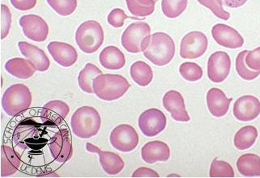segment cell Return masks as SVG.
Segmentation results:
<instances>
[{
	"mask_svg": "<svg viewBox=\"0 0 260 178\" xmlns=\"http://www.w3.org/2000/svg\"><path fill=\"white\" fill-rule=\"evenodd\" d=\"M142 52L148 61L157 66L168 65L175 54V44L171 36L165 32H156L146 37Z\"/></svg>",
	"mask_w": 260,
	"mask_h": 178,
	"instance_id": "6da1fadb",
	"label": "cell"
},
{
	"mask_svg": "<svg viewBox=\"0 0 260 178\" xmlns=\"http://www.w3.org/2000/svg\"><path fill=\"white\" fill-rule=\"evenodd\" d=\"M45 130L34 119L20 122L13 133V145L21 149H38L46 145Z\"/></svg>",
	"mask_w": 260,
	"mask_h": 178,
	"instance_id": "7a4b0ae2",
	"label": "cell"
},
{
	"mask_svg": "<svg viewBox=\"0 0 260 178\" xmlns=\"http://www.w3.org/2000/svg\"><path fill=\"white\" fill-rule=\"evenodd\" d=\"M102 124L100 114L94 107H80L71 119V127L75 136L81 139H89L99 132Z\"/></svg>",
	"mask_w": 260,
	"mask_h": 178,
	"instance_id": "3957f363",
	"label": "cell"
},
{
	"mask_svg": "<svg viewBox=\"0 0 260 178\" xmlns=\"http://www.w3.org/2000/svg\"><path fill=\"white\" fill-rule=\"evenodd\" d=\"M131 87L126 77L119 74H101L93 80V92L104 101H114L122 97Z\"/></svg>",
	"mask_w": 260,
	"mask_h": 178,
	"instance_id": "277c9868",
	"label": "cell"
},
{
	"mask_svg": "<svg viewBox=\"0 0 260 178\" xmlns=\"http://www.w3.org/2000/svg\"><path fill=\"white\" fill-rule=\"evenodd\" d=\"M32 93L27 85L15 84L5 91L2 98V107L7 115L16 116L30 107Z\"/></svg>",
	"mask_w": 260,
	"mask_h": 178,
	"instance_id": "5b68a950",
	"label": "cell"
},
{
	"mask_svg": "<svg viewBox=\"0 0 260 178\" xmlns=\"http://www.w3.org/2000/svg\"><path fill=\"white\" fill-rule=\"evenodd\" d=\"M104 41V31L96 20H87L76 30V42L81 51L93 54L100 49Z\"/></svg>",
	"mask_w": 260,
	"mask_h": 178,
	"instance_id": "8992f818",
	"label": "cell"
},
{
	"mask_svg": "<svg viewBox=\"0 0 260 178\" xmlns=\"http://www.w3.org/2000/svg\"><path fill=\"white\" fill-rule=\"evenodd\" d=\"M150 33V26L146 22L132 23L122 33V47L128 53L139 54L142 52L143 42Z\"/></svg>",
	"mask_w": 260,
	"mask_h": 178,
	"instance_id": "52a82bcc",
	"label": "cell"
},
{
	"mask_svg": "<svg viewBox=\"0 0 260 178\" xmlns=\"http://www.w3.org/2000/svg\"><path fill=\"white\" fill-rule=\"evenodd\" d=\"M110 141L114 149L122 153H129L138 145L139 135L131 125L120 124L113 129Z\"/></svg>",
	"mask_w": 260,
	"mask_h": 178,
	"instance_id": "ba28073f",
	"label": "cell"
},
{
	"mask_svg": "<svg viewBox=\"0 0 260 178\" xmlns=\"http://www.w3.org/2000/svg\"><path fill=\"white\" fill-rule=\"evenodd\" d=\"M167 123L166 115L156 108L146 110L139 117L140 131L147 137H156L164 131Z\"/></svg>",
	"mask_w": 260,
	"mask_h": 178,
	"instance_id": "9c48e42d",
	"label": "cell"
},
{
	"mask_svg": "<svg viewBox=\"0 0 260 178\" xmlns=\"http://www.w3.org/2000/svg\"><path fill=\"white\" fill-rule=\"evenodd\" d=\"M206 35L201 32H191L182 38L180 46V56L184 59H196L204 55L208 49Z\"/></svg>",
	"mask_w": 260,
	"mask_h": 178,
	"instance_id": "30bf717a",
	"label": "cell"
},
{
	"mask_svg": "<svg viewBox=\"0 0 260 178\" xmlns=\"http://www.w3.org/2000/svg\"><path fill=\"white\" fill-rule=\"evenodd\" d=\"M49 149L51 156L57 162H67L72 158L73 148L70 132L68 129H60L51 137Z\"/></svg>",
	"mask_w": 260,
	"mask_h": 178,
	"instance_id": "8fae6325",
	"label": "cell"
},
{
	"mask_svg": "<svg viewBox=\"0 0 260 178\" xmlns=\"http://www.w3.org/2000/svg\"><path fill=\"white\" fill-rule=\"evenodd\" d=\"M231 69V59L225 52H215L208 62V78L215 83H220L226 79Z\"/></svg>",
	"mask_w": 260,
	"mask_h": 178,
	"instance_id": "7c38bea8",
	"label": "cell"
},
{
	"mask_svg": "<svg viewBox=\"0 0 260 178\" xmlns=\"http://www.w3.org/2000/svg\"><path fill=\"white\" fill-rule=\"evenodd\" d=\"M20 25L24 36L29 40L43 42L49 35V26L41 16L37 15H26L20 18Z\"/></svg>",
	"mask_w": 260,
	"mask_h": 178,
	"instance_id": "4fadbf2b",
	"label": "cell"
},
{
	"mask_svg": "<svg viewBox=\"0 0 260 178\" xmlns=\"http://www.w3.org/2000/svg\"><path fill=\"white\" fill-rule=\"evenodd\" d=\"M233 112L238 120L249 122L256 119L260 114V102L253 95H245L235 102Z\"/></svg>",
	"mask_w": 260,
	"mask_h": 178,
	"instance_id": "5bb4252c",
	"label": "cell"
},
{
	"mask_svg": "<svg viewBox=\"0 0 260 178\" xmlns=\"http://www.w3.org/2000/svg\"><path fill=\"white\" fill-rule=\"evenodd\" d=\"M212 35L219 46L228 49H238L244 45V39L240 33L226 24H217L213 26Z\"/></svg>",
	"mask_w": 260,
	"mask_h": 178,
	"instance_id": "9a60e30c",
	"label": "cell"
},
{
	"mask_svg": "<svg viewBox=\"0 0 260 178\" xmlns=\"http://www.w3.org/2000/svg\"><path fill=\"white\" fill-rule=\"evenodd\" d=\"M86 150L89 153H96L99 156L101 165L107 174H118L124 168V161L116 153L108 151H102L91 143H87Z\"/></svg>",
	"mask_w": 260,
	"mask_h": 178,
	"instance_id": "2e32d148",
	"label": "cell"
},
{
	"mask_svg": "<svg viewBox=\"0 0 260 178\" xmlns=\"http://www.w3.org/2000/svg\"><path fill=\"white\" fill-rule=\"evenodd\" d=\"M69 112L70 108L66 103L61 100H53L42 107L40 112L41 120L46 126H55L62 123Z\"/></svg>",
	"mask_w": 260,
	"mask_h": 178,
	"instance_id": "e0dca14e",
	"label": "cell"
},
{
	"mask_svg": "<svg viewBox=\"0 0 260 178\" xmlns=\"http://www.w3.org/2000/svg\"><path fill=\"white\" fill-rule=\"evenodd\" d=\"M165 109L171 114L174 120L178 122H188L190 118L186 111L184 99L179 92L170 91L166 92L163 97Z\"/></svg>",
	"mask_w": 260,
	"mask_h": 178,
	"instance_id": "ac0fdd59",
	"label": "cell"
},
{
	"mask_svg": "<svg viewBox=\"0 0 260 178\" xmlns=\"http://www.w3.org/2000/svg\"><path fill=\"white\" fill-rule=\"evenodd\" d=\"M47 49L53 59L63 67H71L78 59L76 49L64 42H50Z\"/></svg>",
	"mask_w": 260,
	"mask_h": 178,
	"instance_id": "d6986e66",
	"label": "cell"
},
{
	"mask_svg": "<svg viewBox=\"0 0 260 178\" xmlns=\"http://www.w3.org/2000/svg\"><path fill=\"white\" fill-rule=\"evenodd\" d=\"M233 99H228L224 91L218 88H212L207 94L208 110L213 116L220 118L226 115Z\"/></svg>",
	"mask_w": 260,
	"mask_h": 178,
	"instance_id": "ffe728a7",
	"label": "cell"
},
{
	"mask_svg": "<svg viewBox=\"0 0 260 178\" xmlns=\"http://www.w3.org/2000/svg\"><path fill=\"white\" fill-rule=\"evenodd\" d=\"M141 156L148 164L167 161L170 157V149L168 145L162 141H150L143 147Z\"/></svg>",
	"mask_w": 260,
	"mask_h": 178,
	"instance_id": "44dd1931",
	"label": "cell"
},
{
	"mask_svg": "<svg viewBox=\"0 0 260 178\" xmlns=\"http://www.w3.org/2000/svg\"><path fill=\"white\" fill-rule=\"evenodd\" d=\"M18 47L22 55L34 64L38 71L45 72L50 68V60L40 48L24 41L19 42Z\"/></svg>",
	"mask_w": 260,
	"mask_h": 178,
	"instance_id": "7402d4cb",
	"label": "cell"
},
{
	"mask_svg": "<svg viewBox=\"0 0 260 178\" xmlns=\"http://www.w3.org/2000/svg\"><path fill=\"white\" fill-rule=\"evenodd\" d=\"M99 61L105 69L118 70L124 67L126 58L124 54L115 46H108L101 52Z\"/></svg>",
	"mask_w": 260,
	"mask_h": 178,
	"instance_id": "603a6c76",
	"label": "cell"
},
{
	"mask_svg": "<svg viewBox=\"0 0 260 178\" xmlns=\"http://www.w3.org/2000/svg\"><path fill=\"white\" fill-rule=\"evenodd\" d=\"M6 71L11 75L20 78L28 79L34 75L37 69L29 60L16 58L8 61L5 66Z\"/></svg>",
	"mask_w": 260,
	"mask_h": 178,
	"instance_id": "cb8c5ba5",
	"label": "cell"
},
{
	"mask_svg": "<svg viewBox=\"0 0 260 178\" xmlns=\"http://www.w3.org/2000/svg\"><path fill=\"white\" fill-rule=\"evenodd\" d=\"M21 164L18 154L11 147L3 145L1 147V176H12L15 174Z\"/></svg>",
	"mask_w": 260,
	"mask_h": 178,
	"instance_id": "d4e9b609",
	"label": "cell"
},
{
	"mask_svg": "<svg viewBox=\"0 0 260 178\" xmlns=\"http://www.w3.org/2000/svg\"><path fill=\"white\" fill-rule=\"evenodd\" d=\"M237 168L244 176H260V157L258 155H242L237 161Z\"/></svg>",
	"mask_w": 260,
	"mask_h": 178,
	"instance_id": "484cf974",
	"label": "cell"
},
{
	"mask_svg": "<svg viewBox=\"0 0 260 178\" xmlns=\"http://www.w3.org/2000/svg\"><path fill=\"white\" fill-rule=\"evenodd\" d=\"M130 73L132 80L143 87L149 85L153 78L152 68L146 62L142 61H138L132 64Z\"/></svg>",
	"mask_w": 260,
	"mask_h": 178,
	"instance_id": "4316f807",
	"label": "cell"
},
{
	"mask_svg": "<svg viewBox=\"0 0 260 178\" xmlns=\"http://www.w3.org/2000/svg\"><path fill=\"white\" fill-rule=\"evenodd\" d=\"M258 138V130L251 125L245 126L238 130L234 137V146L238 150H246L253 146Z\"/></svg>",
	"mask_w": 260,
	"mask_h": 178,
	"instance_id": "83f0119b",
	"label": "cell"
},
{
	"mask_svg": "<svg viewBox=\"0 0 260 178\" xmlns=\"http://www.w3.org/2000/svg\"><path fill=\"white\" fill-rule=\"evenodd\" d=\"M101 74H102V71L99 68L92 63L86 64V66L79 73L78 84L80 89L85 93H94L93 80Z\"/></svg>",
	"mask_w": 260,
	"mask_h": 178,
	"instance_id": "f1b7e54d",
	"label": "cell"
},
{
	"mask_svg": "<svg viewBox=\"0 0 260 178\" xmlns=\"http://www.w3.org/2000/svg\"><path fill=\"white\" fill-rule=\"evenodd\" d=\"M129 12L136 17H146L154 12V0H126Z\"/></svg>",
	"mask_w": 260,
	"mask_h": 178,
	"instance_id": "f546056e",
	"label": "cell"
},
{
	"mask_svg": "<svg viewBox=\"0 0 260 178\" xmlns=\"http://www.w3.org/2000/svg\"><path fill=\"white\" fill-rule=\"evenodd\" d=\"M188 0H162L161 8L166 17L177 18L184 12Z\"/></svg>",
	"mask_w": 260,
	"mask_h": 178,
	"instance_id": "4dcf8cb0",
	"label": "cell"
},
{
	"mask_svg": "<svg viewBox=\"0 0 260 178\" xmlns=\"http://www.w3.org/2000/svg\"><path fill=\"white\" fill-rule=\"evenodd\" d=\"M247 53V50H244L238 54L236 58V70L238 75L240 76L242 79L251 81L258 77L260 71H254L247 66L246 64V56Z\"/></svg>",
	"mask_w": 260,
	"mask_h": 178,
	"instance_id": "1f68e13d",
	"label": "cell"
},
{
	"mask_svg": "<svg viewBox=\"0 0 260 178\" xmlns=\"http://www.w3.org/2000/svg\"><path fill=\"white\" fill-rule=\"evenodd\" d=\"M210 177H234V171L228 162L215 158L211 164Z\"/></svg>",
	"mask_w": 260,
	"mask_h": 178,
	"instance_id": "d6a6232c",
	"label": "cell"
},
{
	"mask_svg": "<svg viewBox=\"0 0 260 178\" xmlns=\"http://www.w3.org/2000/svg\"><path fill=\"white\" fill-rule=\"evenodd\" d=\"M182 77L189 81H196L203 77V69L194 62H184L179 67Z\"/></svg>",
	"mask_w": 260,
	"mask_h": 178,
	"instance_id": "836d02e7",
	"label": "cell"
},
{
	"mask_svg": "<svg viewBox=\"0 0 260 178\" xmlns=\"http://www.w3.org/2000/svg\"><path fill=\"white\" fill-rule=\"evenodd\" d=\"M51 8L58 15L68 16L76 11L77 0H46Z\"/></svg>",
	"mask_w": 260,
	"mask_h": 178,
	"instance_id": "e575fe53",
	"label": "cell"
},
{
	"mask_svg": "<svg viewBox=\"0 0 260 178\" xmlns=\"http://www.w3.org/2000/svg\"><path fill=\"white\" fill-rule=\"evenodd\" d=\"M197 1L208 9H210L216 17L224 20H228L230 19V13L224 11L223 8L222 0H197Z\"/></svg>",
	"mask_w": 260,
	"mask_h": 178,
	"instance_id": "d590c367",
	"label": "cell"
},
{
	"mask_svg": "<svg viewBox=\"0 0 260 178\" xmlns=\"http://www.w3.org/2000/svg\"><path fill=\"white\" fill-rule=\"evenodd\" d=\"M12 24V13L10 9L5 5L1 4V39L8 36Z\"/></svg>",
	"mask_w": 260,
	"mask_h": 178,
	"instance_id": "8d00e7d4",
	"label": "cell"
},
{
	"mask_svg": "<svg viewBox=\"0 0 260 178\" xmlns=\"http://www.w3.org/2000/svg\"><path fill=\"white\" fill-rule=\"evenodd\" d=\"M127 18H128V16H126L124 11L120 8H115L114 10L111 11L109 14L107 21L112 27L118 28L123 26L125 20Z\"/></svg>",
	"mask_w": 260,
	"mask_h": 178,
	"instance_id": "74e56055",
	"label": "cell"
},
{
	"mask_svg": "<svg viewBox=\"0 0 260 178\" xmlns=\"http://www.w3.org/2000/svg\"><path fill=\"white\" fill-rule=\"evenodd\" d=\"M246 64L254 71H260V47L248 51L246 56Z\"/></svg>",
	"mask_w": 260,
	"mask_h": 178,
	"instance_id": "f35d334b",
	"label": "cell"
},
{
	"mask_svg": "<svg viewBox=\"0 0 260 178\" xmlns=\"http://www.w3.org/2000/svg\"><path fill=\"white\" fill-rule=\"evenodd\" d=\"M12 6L17 10L25 11L31 10L36 6L37 0H10Z\"/></svg>",
	"mask_w": 260,
	"mask_h": 178,
	"instance_id": "ab89813d",
	"label": "cell"
},
{
	"mask_svg": "<svg viewBox=\"0 0 260 178\" xmlns=\"http://www.w3.org/2000/svg\"><path fill=\"white\" fill-rule=\"evenodd\" d=\"M159 176L160 175L156 171L146 167L139 168L132 174V177H159Z\"/></svg>",
	"mask_w": 260,
	"mask_h": 178,
	"instance_id": "60d3db41",
	"label": "cell"
},
{
	"mask_svg": "<svg viewBox=\"0 0 260 178\" xmlns=\"http://www.w3.org/2000/svg\"><path fill=\"white\" fill-rule=\"evenodd\" d=\"M247 0H224V4L231 8H238L243 6Z\"/></svg>",
	"mask_w": 260,
	"mask_h": 178,
	"instance_id": "b9f144b4",
	"label": "cell"
},
{
	"mask_svg": "<svg viewBox=\"0 0 260 178\" xmlns=\"http://www.w3.org/2000/svg\"><path fill=\"white\" fill-rule=\"evenodd\" d=\"M155 2H156V1H158V0H154Z\"/></svg>",
	"mask_w": 260,
	"mask_h": 178,
	"instance_id": "7bdbcfd3",
	"label": "cell"
}]
</instances>
